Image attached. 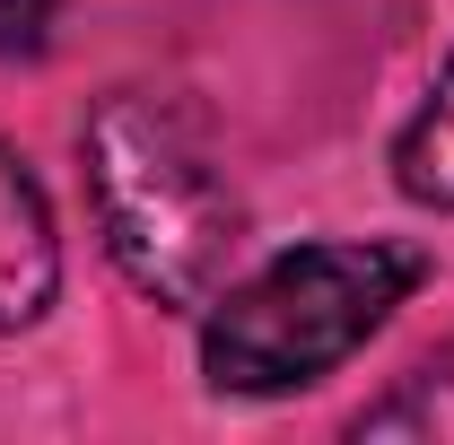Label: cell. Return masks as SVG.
Instances as JSON below:
<instances>
[{
	"mask_svg": "<svg viewBox=\"0 0 454 445\" xmlns=\"http://www.w3.org/2000/svg\"><path fill=\"white\" fill-rule=\"evenodd\" d=\"M53 18H61V0H0V61L44 53L53 44Z\"/></svg>",
	"mask_w": 454,
	"mask_h": 445,
	"instance_id": "8992f818",
	"label": "cell"
},
{
	"mask_svg": "<svg viewBox=\"0 0 454 445\" xmlns=\"http://www.w3.org/2000/svg\"><path fill=\"white\" fill-rule=\"evenodd\" d=\"M79 158L122 279L158 306H210L245 254V201L201 122L158 88H114L79 131Z\"/></svg>",
	"mask_w": 454,
	"mask_h": 445,
	"instance_id": "6da1fadb",
	"label": "cell"
},
{
	"mask_svg": "<svg viewBox=\"0 0 454 445\" xmlns=\"http://www.w3.org/2000/svg\"><path fill=\"white\" fill-rule=\"evenodd\" d=\"M358 437H411V445H454V340L402 376V393H385L376 410H358Z\"/></svg>",
	"mask_w": 454,
	"mask_h": 445,
	"instance_id": "5b68a950",
	"label": "cell"
},
{
	"mask_svg": "<svg viewBox=\"0 0 454 445\" xmlns=\"http://www.w3.org/2000/svg\"><path fill=\"white\" fill-rule=\"evenodd\" d=\"M53 279H61L53 210H44L27 158L0 140V332H27V324L53 306Z\"/></svg>",
	"mask_w": 454,
	"mask_h": 445,
	"instance_id": "3957f363",
	"label": "cell"
},
{
	"mask_svg": "<svg viewBox=\"0 0 454 445\" xmlns=\"http://www.w3.org/2000/svg\"><path fill=\"white\" fill-rule=\"evenodd\" d=\"M419 279H428V262L411 245H376V236L271 254L254 279L210 297L201 376H210V393H245V402L297 393L315 376H333L349 349H367Z\"/></svg>",
	"mask_w": 454,
	"mask_h": 445,
	"instance_id": "7a4b0ae2",
	"label": "cell"
},
{
	"mask_svg": "<svg viewBox=\"0 0 454 445\" xmlns=\"http://www.w3.org/2000/svg\"><path fill=\"white\" fill-rule=\"evenodd\" d=\"M394 183L411 192V201H428V210H454V61L437 70L428 105L402 122V140H394Z\"/></svg>",
	"mask_w": 454,
	"mask_h": 445,
	"instance_id": "277c9868",
	"label": "cell"
}]
</instances>
